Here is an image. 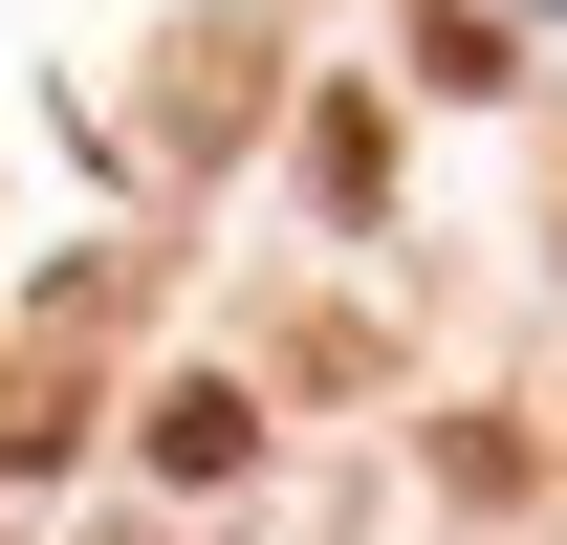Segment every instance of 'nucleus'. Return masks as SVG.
Instances as JSON below:
<instances>
[{"label": "nucleus", "mask_w": 567, "mask_h": 545, "mask_svg": "<svg viewBox=\"0 0 567 545\" xmlns=\"http://www.w3.org/2000/svg\"><path fill=\"white\" fill-rule=\"evenodd\" d=\"M240 436H262V414L218 393V371H175V393H153V459H175V480H240Z\"/></svg>", "instance_id": "1"}, {"label": "nucleus", "mask_w": 567, "mask_h": 545, "mask_svg": "<svg viewBox=\"0 0 567 545\" xmlns=\"http://www.w3.org/2000/svg\"><path fill=\"white\" fill-rule=\"evenodd\" d=\"M306 175H328V218H371V197H393V132H371L350 88H328V132H306Z\"/></svg>", "instance_id": "2"}]
</instances>
